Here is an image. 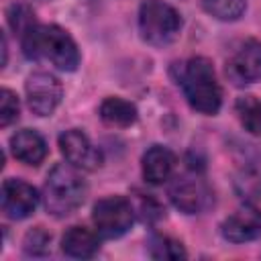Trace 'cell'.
<instances>
[{
  "mask_svg": "<svg viewBox=\"0 0 261 261\" xmlns=\"http://www.w3.org/2000/svg\"><path fill=\"white\" fill-rule=\"evenodd\" d=\"M22 51L29 59L49 61L61 71H73L80 65L75 41L57 24H33L22 35Z\"/></svg>",
  "mask_w": 261,
  "mask_h": 261,
  "instance_id": "obj_1",
  "label": "cell"
},
{
  "mask_svg": "<svg viewBox=\"0 0 261 261\" xmlns=\"http://www.w3.org/2000/svg\"><path fill=\"white\" fill-rule=\"evenodd\" d=\"M190 106L202 114H216L222 104V90L216 82L212 61L206 57H192L181 63L177 82Z\"/></svg>",
  "mask_w": 261,
  "mask_h": 261,
  "instance_id": "obj_2",
  "label": "cell"
},
{
  "mask_svg": "<svg viewBox=\"0 0 261 261\" xmlns=\"http://www.w3.org/2000/svg\"><path fill=\"white\" fill-rule=\"evenodd\" d=\"M86 194H88V186L71 163H57L49 171L43 186L45 208L49 214L57 218L75 212L84 204Z\"/></svg>",
  "mask_w": 261,
  "mask_h": 261,
  "instance_id": "obj_3",
  "label": "cell"
},
{
  "mask_svg": "<svg viewBox=\"0 0 261 261\" xmlns=\"http://www.w3.org/2000/svg\"><path fill=\"white\" fill-rule=\"evenodd\" d=\"M139 29L141 37L151 45H167L171 43L179 29L181 18L177 10L161 0H147L139 10Z\"/></svg>",
  "mask_w": 261,
  "mask_h": 261,
  "instance_id": "obj_4",
  "label": "cell"
},
{
  "mask_svg": "<svg viewBox=\"0 0 261 261\" xmlns=\"http://www.w3.org/2000/svg\"><path fill=\"white\" fill-rule=\"evenodd\" d=\"M92 220L102 237L116 239L133 226L135 210L124 196H108L94 204Z\"/></svg>",
  "mask_w": 261,
  "mask_h": 261,
  "instance_id": "obj_5",
  "label": "cell"
},
{
  "mask_svg": "<svg viewBox=\"0 0 261 261\" xmlns=\"http://www.w3.org/2000/svg\"><path fill=\"white\" fill-rule=\"evenodd\" d=\"M27 102L29 108L39 116H49L63 98V86L61 82L47 71H35L27 77L24 84Z\"/></svg>",
  "mask_w": 261,
  "mask_h": 261,
  "instance_id": "obj_6",
  "label": "cell"
},
{
  "mask_svg": "<svg viewBox=\"0 0 261 261\" xmlns=\"http://www.w3.org/2000/svg\"><path fill=\"white\" fill-rule=\"evenodd\" d=\"M226 75L237 86L257 82L261 77V41H243L226 61Z\"/></svg>",
  "mask_w": 261,
  "mask_h": 261,
  "instance_id": "obj_7",
  "label": "cell"
},
{
  "mask_svg": "<svg viewBox=\"0 0 261 261\" xmlns=\"http://www.w3.org/2000/svg\"><path fill=\"white\" fill-rule=\"evenodd\" d=\"M59 149L67 159V163H71L73 167L94 171L102 165V151L94 147L90 139L77 128L65 130L63 135H59Z\"/></svg>",
  "mask_w": 261,
  "mask_h": 261,
  "instance_id": "obj_8",
  "label": "cell"
},
{
  "mask_svg": "<svg viewBox=\"0 0 261 261\" xmlns=\"http://www.w3.org/2000/svg\"><path fill=\"white\" fill-rule=\"evenodd\" d=\"M0 200H2V210L8 218L22 220L35 212V208L39 204V194L31 184H27L22 179L8 177L2 184Z\"/></svg>",
  "mask_w": 261,
  "mask_h": 261,
  "instance_id": "obj_9",
  "label": "cell"
},
{
  "mask_svg": "<svg viewBox=\"0 0 261 261\" xmlns=\"http://www.w3.org/2000/svg\"><path fill=\"white\" fill-rule=\"evenodd\" d=\"M222 237L230 243H247L261 234V212L255 206L245 204L243 208L234 210L228 218H224Z\"/></svg>",
  "mask_w": 261,
  "mask_h": 261,
  "instance_id": "obj_10",
  "label": "cell"
},
{
  "mask_svg": "<svg viewBox=\"0 0 261 261\" xmlns=\"http://www.w3.org/2000/svg\"><path fill=\"white\" fill-rule=\"evenodd\" d=\"M169 198L177 210H181L186 214H196L208 206L210 192L200 179L181 177L171 186Z\"/></svg>",
  "mask_w": 261,
  "mask_h": 261,
  "instance_id": "obj_11",
  "label": "cell"
},
{
  "mask_svg": "<svg viewBox=\"0 0 261 261\" xmlns=\"http://www.w3.org/2000/svg\"><path fill=\"white\" fill-rule=\"evenodd\" d=\"M10 151L24 165L37 167L47 157V143H45V139L37 130L22 128L16 135H12V139H10Z\"/></svg>",
  "mask_w": 261,
  "mask_h": 261,
  "instance_id": "obj_12",
  "label": "cell"
},
{
  "mask_svg": "<svg viewBox=\"0 0 261 261\" xmlns=\"http://www.w3.org/2000/svg\"><path fill=\"white\" fill-rule=\"evenodd\" d=\"M173 167H175V155L167 147L153 145L143 155V177L153 186L167 181L169 175L173 173Z\"/></svg>",
  "mask_w": 261,
  "mask_h": 261,
  "instance_id": "obj_13",
  "label": "cell"
},
{
  "mask_svg": "<svg viewBox=\"0 0 261 261\" xmlns=\"http://www.w3.org/2000/svg\"><path fill=\"white\" fill-rule=\"evenodd\" d=\"M98 234L86 226H71L61 239V251L73 259H88L98 251Z\"/></svg>",
  "mask_w": 261,
  "mask_h": 261,
  "instance_id": "obj_14",
  "label": "cell"
},
{
  "mask_svg": "<svg viewBox=\"0 0 261 261\" xmlns=\"http://www.w3.org/2000/svg\"><path fill=\"white\" fill-rule=\"evenodd\" d=\"M100 118L110 126H130L137 120V108L122 98H106L100 104Z\"/></svg>",
  "mask_w": 261,
  "mask_h": 261,
  "instance_id": "obj_15",
  "label": "cell"
},
{
  "mask_svg": "<svg viewBox=\"0 0 261 261\" xmlns=\"http://www.w3.org/2000/svg\"><path fill=\"white\" fill-rule=\"evenodd\" d=\"M234 110L245 130L261 137V100H257L255 96H241L234 104Z\"/></svg>",
  "mask_w": 261,
  "mask_h": 261,
  "instance_id": "obj_16",
  "label": "cell"
},
{
  "mask_svg": "<svg viewBox=\"0 0 261 261\" xmlns=\"http://www.w3.org/2000/svg\"><path fill=\"white\" fill-rule=\"evenodd\" d=\"M204 6L218 20H237L245 12V0H204Z\"/></svg>",
  "mask_w": 261,
  "mask_h": 261,
  "instance_id": "obj_17",
  "label": "cell"
},
{
  "mask_svg": "<svg viewBox=\"0 0 261 261\" xmlns=\"http://www.w3.org/2000/svg\"><path fill=\"white\" fill-rule=\"evenodd\" d=\"M151 257L153 259H184L186 249L179 241L171 237H155L151 241Z\"/></svg>",
  "mask_w": 261,
  "mask_h": 261,
  "instance_id": "obj_18",
  "label": "cell"
},
{
  "mask_svg": "<svg viewBox=\"0 0 261 261\" xmlns=\"http://www.w3.org/2000/svg\"><path fill=\"white\" fill-rule=\"evenodd\" d=\"M8 24L14 29V33L24 35L35 22V14L27 4H12L8 8Z\"/></svg>",
  "mask_w": 261,
  "mask_h": 261,
  "instance_id": "obj_19",
  "label": "cell"
},
{
  "mask_svg": "<svg viewBox=\"0 0 261 261\" xmlns=\"http://www.w3.org/2000/svg\"><path fill=\"white\" fill-rule=\"evenodd\" d=\"M49 243H51V234L43 228V226H35L33 230L27 232L24 237V253L27 255H45L49 251Z\"/></svg>",
  "mask_w": 261,
  "mask_h": 261,
  "instance_id": "obj_20",
  "label": "cell"
},
{
  "mask_svg": "<svg viewBox=\"0 0 261 261\" xmlns=\"http://www.w3.org/2000/svg\"><path fill=\"white\" fill-rule=\"evenodd\" d=\"M18 112H20V106H18L16 94L12 90L4 88L0 92V124L8 126L10 122H14L18 118Z\"/></svg>",
  "mask_w": 261,
  "mask_h": 261,
  "instance_id": "obj_21",
  "label": "cell"
},
{
  "mask_svg": "<svg viewBox=\"0 0 261 261\" xmlns=\"http://www.w3.org/2000/svg\"><path fill=\"white\" fill-rule=\"evenodd\" d=\"M237 186L241 190V194H245L247 198H261V169H247L241 179H237Z\"/></svg>",
  "mask_w": 261,
  "mask_h": 261,
  "instance_id": "obj_22",
  "label": "cell"
},
{
  "mask_svg": "<svg viewBox=\"0 0 261 261\" xmlns=\"http://www.w3.org/2000/svg\"><path fill=\"white\" fill-rule=\"evenodd\" d=\"M6 63V37L2 35V65Z\"/></svg>",
  "mask_w": 261,
  "mask_h": 261,
  "instance_id": "obj_23",
  "label": "cell"
}]
</instances>
